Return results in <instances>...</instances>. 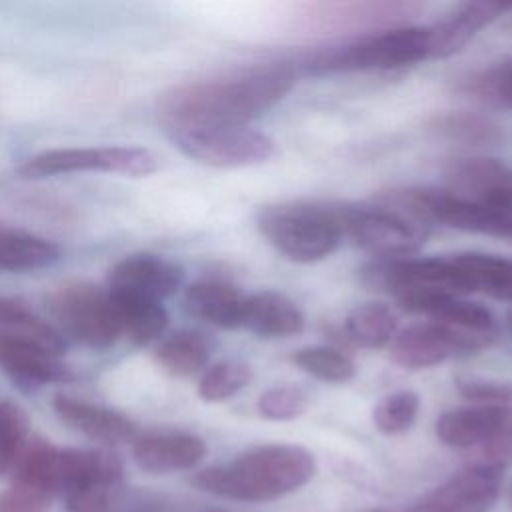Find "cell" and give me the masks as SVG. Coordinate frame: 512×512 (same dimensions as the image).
Instances as JSON below:
<instances>
[{
  "mask_svg": "<svg viewBox=\"0 0 512 512\" xmlns=\"http://www.w3.org/2000/svg\"><path fill=\"white\" fill-rule=\"evenodd\" d=\"M344 236L382 260H394L418 252L428 238V226L382 206H346Z\"/></svg>",
  "mask_w": 512,
  "mask_h": 512,
  "instance_id": "obj_10",
  "label": "cell"
},
{
  "mask_svg": "<svg viewBox=\"0 0 512 512\" xmlns=\"http://www.w3.org/2000/svg\"><path fill=\"white\" fill-rule=\"evenodd\" d=\"M492 332H474L438 320L416 322L398 332L390 344V358L404 370H422L450 358L470 356L494 342Z\"/></svg>",
  "mask_w": 512,
  "mask_h": 512,
  "instance_id": "obj_8",
  "label": "cell"
},
{
  "mask_svg": "<svg viewBox=\"0 0 512 512\" xmlns=\"http://www.w3.org/2000/svg\"><path fill=\"white\" fill-rule=\"evenodd\" d=\"M362 512H390V510H382V508H370V510H362Z\"/></svg>",
  "mask_w": 512,
  "mask_h": 512,
  "instance_id": "obj_39",
  "label": "cell"
},
{
  "mask_svg": "<svg viewBox=\"0 0 512 512\" xmlns=\"http://www.w3.org/2000/svg\"><path fill=\"white\" fill-rule=\"evenodd\" d=\"M468 92L486 104L512 110V60L470 78Z\"/></svg>",
  "mask_w": 512,
  "mask_h": 512,
  "instance_id": "obj_33",
  "label": "cell"
},
{
  "mask_svg": "<svg viewBox=\"0 0 512 512\" xmlns=\"http://www.w3.org/2000/svg\"><path fill=\"white\" fill-rule=\"evenodd\" d=\"M14 480L62 498L68 512H102L124 484V470L118 456L102 448L30 440L14 466Z\"/></svg>",
  "mask_w": 512,
  "mask_h": 512,
  "instance_id": "obj_2",
  "label": "cell"
},
{
  "mask_svg": "<svg viewBox=\"0 0 512 512\" xmlns=\"http://www.w3.org/2000/svg\"><path fill=\"white\" fill-rule=\"evenodd\" d=\"M50 308L64 332L88 348H110L122 336L108 290L94 282L64 284L52 294Z\"/></svg>",
  "mask_w": 512,
  "mask_h": 512,
  "instance_id": "obj_7",
  "label": "cell"
},
{
  "mask_svg": "<svg viewBox=\"0 0 512 512\" xmlns=\"http://www.w3.org/2000/svg\"><path fill=\"white\" fill-rule=\"evenodd\" d=\"M60 258V248L36 234L0 226V270L24 272L52 266Z\"/></svg>",
  "mask_w": 512,
  "mask_h": 512,
  "instance_id": "obj_23",
  "label": "cell"
},
{
  "mask_svg": "<svg viewBox=\"0 0 512 512\" xmlns=\"http://www.w3.org/2000/svg\"><path fill=\"white\" fill-rule=\"evenodd\" d=\"M158 170V158L140 146H72L30 156L18 166V176L40 180L76 172H104L142 178Z\"/></svg>",
  "mask_w": 512,
  "mask_h": 512,
  "instance_id": "obj_6",
  "label": "cell"
},
{
  "mask_svg": "<svg viewBox=\"0 0 512 512\" xmlns=\"http://www.w3.org/2000/svg\"><path fill=\"white\" fill-rule=\"evenodd\" d=\"M258 414L266 420L286 422L300 418L308 410V396L302 388L282 384L272 386L258 398Z\"/></svg>",
  "mask_w": 512,
  "mask_h": 512,
  "instance_id": "obj_32",
  "label": "cell"
},
{
  "mask_svg": "<svg viewBox=\"0 0 512 512\" xmlns=\"http://www.w3.org/2000/svg\"><path fill=\"white\" fill-rule=\"evenodd\" d=\"M348 204L282 202L258 212L262 236L292 262H318L342 242Z\"/></svg>",
  "mask_w": 512,
  "mask_h": 512,
  "instance_id": "obj_4",
  "label": "cell"
},
{
  "mask_svg": "<svg viewBox=\"0 0 512 512\" xmlns=\"http://www.w3.org/2000/svg\"><path fill=\"white\" fill-rule=\"evenodd\" d=\"M0 328L30 334V336H34L38 340H44L46 344H50L58 350L66 348V342L62 338V334L52 324L42 320L26 304H22L14 298H8V296H0Z\"/></svg>",
  "mask_w": 512,
  "mask_h": 512,
  "instance_id": "obj_30",
  "label": "cell"
},
{
  "mask_svg": "<svg viewBox=\"0 0 512 512\" xmlns=\"http://www.w3.org/2000/svg\"><path fill=\"white\" fill-rule=\"evenodd\" d=\"M242 326L260 338H288L304 330V314L288 296L262 290L246 296Z\"/></svg>",
  "mask_w": 512,
  "mask_h": 512,
  "instance_id": "obj_20",
  "label": "cell"
},
{
  "mask_svg": "<svg viewBox=\"0 0 512 512\" xmlns=\"http://www.w3.org/2000/svg\"><path fill=\"white\" fill-rule=\"evenodd\" d=\"M502 476L500 460L472 464L436 486L408 512H488L500 496Z\"/></svg>",
  "mask_w": 512,
  "mask_h": 512,
  "instance_id": "obj_11",
  "label": "cell"
},
{
  "mask_svg": "<svg viewBox=\"0 0 512 512\" xmlns=\"http://www.w3.org/2000/svg\"><path fill=\"white\" fill-rule=\"evenodd\" d=\"M508 450H512V408H508L504 432H502V438H500L498 446L494 448V452H496V454H502V452H508Z\"/></svg>",
  "mask_w": 512,
  "mask_h": 512,
  "instance_id": "obj_37",
  "label": "cell"
},
{
  "mask_svg": "<svg viewBox=\"0 0 512 512\" xmlns=\"http://www.w3.org/2000/svg\"><path fill=\"white\" fill-rule=\"evenodd\" d=\"M52 408L68 428L104 444L134 442V438L140 434L136 422L126 414L82 398L56 394Z\"/></svg>",
  "mask_w": 512,
  "mask_h": 512,
  "instance_id": "obj_17",
  "label": "cell"
},
{
  "mask_svg": "<svg viewBox=\"0 0 512 512\" xmlns=\"http://www.w3.org/2000/svg\"><path fill=\"white\" fill-rule=\"evenodd\" d=\"M418 410L420 396L414 390H398L380 398L372 410V422L382 434H402L416 422Z\"/></svg>",
  "mask_w": 512,
  "mask_h": 512,
  "instance_id": "obj_29",
  "label": "cell"
},
{
  "mask_svg": "<svg viewBox=\"0 0 512 512\" xmlns=\"http://www.w3.org/2000/svg\"><path fill=\"white\" fill-rule=\"evenodd\" d=\"M396 316L382 302L356 306L344 320L346 338L362 348H382L396 336Z\"/></svg>",
  "mask_w": 512,
  "mask_h": 512,
  "instance_id": "obj_25",
  "label": "cell"
},
{
  "mask_svg": "<svg viewBox=\"0 0 512 512\" xmlns=\"http://www.w3.org/2000/svg\"><path fill=\"white\" fill-rule=\"evenodd\" d=\"M294 364L322 382H348L356 376L354 360L330 346H304L292 354Z\"/></svg>",
  "mask_w": 512,
  "mask_h": 512,
  "instance_id": "obj_27",
  "label": "cell"
},
{
  "mask_svg": "<svg viewBox=\"0 0 512 512\" xmlns=\"http://www.w3.org/2000/svg\"><path fill=\"white\" fill-rule=\"evenodd\" d=\"M102 512H180V506L174 498L152 492V490H134L122 484L106 502Z\"/></svg>",
  "mask_w": 512,
  "mask_h": 512,
  "instance_id": "obj_34",
  "label": "cell"
},
{
  "mask_svg": "<svg viewBox=\"0 0 512 512\" xmlns=\"http://www.w3.org/2000/svg\"><path fill=\"white\" fill-rule=\"evenodd\" d=\"M506 242L512 244V224H510V232H508V236H506Z\"/></svg>",
  "mask_w": 512,
  "mask_h": 512,
  "instance_id": "obj_40",
  "label": "cell"
},
{
  "mask_svg": "<svg viewBox=\"0 0 512 512\" xmlns=\"http://www.w3.org/2000/svg\"><path fill=\"white\" fill-rule=\"evenodd\" d=\"M294 82L292 66L260 64L228 76L180 84L158 98V120L166 134L188 128L248 126L282 100Z\"/></svg>",
  "mask_w": 512,
  "mask_h": 512,
  "instance_id": "obj_1",
  "label": "cell"
},
{
  "mask_svg": "<svg viewBox=\"0 0 512 512\" xmlns=\"http://www.w3.org/2000/svg\"><path fill=\"white\" fill-rule=\"evenodd\" d=\"M510 500H512V484H510Z\"/></svg>",
  "mask_w": 512,
  "mask_h": 512,
  "instance_id": "obj_42",
  "label": "cell"
},
{
  "mask_svg": "<svg viewBox=\"0 0 512 512\" xmlns=\"http://www.w3.org/2000/svg\"><path fill=\"white\" fill-rule=\"evenodd\" d=\"M510 6L502 2H462L456 4L430 28V58H448L460 52L478 30L500 18Z\"/></svg>",
  "mask_w": 512,
  "mask_h": 512,
  "instance_id": "obj_18",
  "label": "cell"
},
{
  "mask_svg": "<svg viewBox=\"0 0 512 512\" xmlns=\"http://www.w3.org/2000/svg\"><path fill=\"white\" fill-rule=\"evenodd\" d=\"M508 406H466L444 412L436 420V436L450 448H490L502 438Z\"/></svg>",
  "mask_w": 512,
  "mask_h": 512,
  "instance_id": "obj_16",
  "label": "cell"
},
{
  "mask_svg": "<svg viewBox=\"0 0 512 512\" xmlns=\"http://www.w3.org/2000/svg\"><path fill=\"white\" fill-rule=\"evenodd\" d=\"M244 304L246 296L222 280H198L184 294V306L194 318L226 330L242 326Z\"/></svg>",
  "mask_w": 512,
  "mask_h": 512,
  "instance_id": "obj_19",
  "label": "cell"
},
{
  "mask_svg": "<svg viewBox=\"0 0 512 512\" xmlns=\"http://www.w3.org/2000/svg\"><path fill=\"white\" fill-rule=\"evenodd\" d=\"M108 294L114 304L122 336L138 346H146L164 334L168 326V312L160 300L132 292L108 290Z\"/></svg>",
  "mask_w": 512,
  "mask_h": 512,
  "instance_id": "obj_21",
  "label": "cell"
},
{
  "mask_svg": "<svg viewBox=\"0 0 512 512\" xmlns=\"http://www.w3.org/2000/svg\"><path fill=\"white\" fill-rule=\"evenodd\" d=\"M444 190L472 204L512 208V166L488 156L456 158L444 170Z\"/></svg>",
  "mask_w": 512,
  "mask_h": 512,
  "instance_id": "obj_12",
  "label": "cell"
},
{
  "mask_svg": "<svg viewBox=\"0 0 512 512\" xmlns=\"http://www.w3.org/2000/svg\"><path fill=\"white\" fill-rule=\"evenodd\" d=\"M58 350L30 334L0 328V366L18 382L30 386L62 384L74 378Z\"/></svg>",
  "mask_w": 512,
  "mask_h": 512,
  "instance_id": "obj_13",
  "label": "cell"
},
{
  "mask_svg": "<svg viewBox=\"0 0 512 512\" xmlns=\"http://www.w3.org/2000/svg\"><path fill=\"white\" fill-rule=\"evenodd\" d=\"M452 258L466 294L482 292L512 302V258L486 252H458Z\"/></svg>",
  "mask_w": 512,
  "mask_h": 512,
  "instance_id": "obj_22",
  "label": "cell"
},
{
  "mask_svg": "<svg viewBox=\"0 0 512 512\" xmlns=\"http://www.w3.org/2000/svg\"><path fill=\"white\" fill-rule=\"evenodd\" d=\"M202 512H224V510H218V508H206V510H202Z\"/></svg>",
  "mask_w": 512,
  "mask_h": 512,
  "instance_id": "obj_41",
  "label": "cell"
},
{
  "mask_svg": "<svg viewBox=\"0 0 512 512\" xmlns=\"http://www.w3.org/2000/svg\"><path fill=\"white\" fill-rule=\"evenodd\" d=\"M210 352L212 346L204 334L196 330H178L158 344L154 358L168 374L188 378L206 368Z\"/></svg>",
  "mask_w": 512,
  "mask_h": 512,
  "instance_id": "obj_24",
  "label": "cell"
},
{
  "mask_svg": "<svg viewBox=\"0 0 512 512\" xmlns=\"http://www.w3.org/2000/svg\"><path fill=\"white\" fill-rule=\"evenodd\" d=\"M182 280L184 272L176 262L158 254H130L108 270L106 288L162 302L180 288Z\"/></svg>",
  "mask_w": 512,
  "mask_h": 512,
  "instance_id": "obj_15",
  "label": "cell"
},
{
  "mask_svg": "<svg viewBox=\"0 0 512 512\" xmlns=\"http://www.w3.org/2000/svg\"><path fill=\"white\" fill-rule=\"evenodd\" d=\"M28 442L26 414L16 404L0 400V474L14 470Z\"/></svg>",
  "mask_w": 512,
  "mask_h": 512,
  "instance_id": "obj_31",
  "label": "cell"
},
{
  "mask_svg": "<svg viewBox=\"0 0 512 512\" xmlns=\"http://www.w3.org/2000/svg\"><path fill=\"white\" fill-rule=\"evenodd\" d=\"M188 158L214 168L254 166L270 160L276 152L274 140L248 126L188 128L166 134Z\"/></svg>",
  "mask_w": 512,
  "mask_h": 512,
  "instance_id": "obj_9",
  "label": "cell"
},
{
  "mask_svg": "<svg viewBox=\"0 0 512 512\" xmlns=\"http://www.w3.org/2000/svg\"><path fill=\"white\" fill-rule=\"evenodd\" d=\"M432 130L462 146H496L504 140V130L488 116L474 112H448L432 122Z\"/></svg>",
  "mask_w": 512,
  "mask_h": 512,
  "instance_id": "obj_26",
  "label": "cell"
},
{
  "mask_svg": "<svg viewBox=\"0 0 512 512\" xmlns=\"http://www.w3.org/2000/svg\"><path fill=\"white\" fill-rule=\"evenodd\" d=\"M52 496L14 480L10 488L0 492V512H46Z\"/></svg>",
  "mask_w": 512,
  "mask_h": 512,
  "instance_id": "obj_36",
  "label": "cell"
},
{
  "mask_svg": "<svg viewBox=\"0 0 512 512\" xmlns=\"http://www.w3.org/2000/svg\"><path fill=\"white\" fill-rule=\"evenodd\" d=\"M456 388L474 406H508L512 402V382L458 376Z\"/></svg>",
  "mask_w": 512,
  "mask_h": 512,
  "instance_id": "obj_35",
  "label": "cell"
},
{
  "mask_svg": "<svg viewBox=\"0 0 512 512\" xmlns=\"http://www.w3.org/2000/svg\"><path fill=\"white\" fill-rule=\"evenodd\" d=\"M132 456L144 472L172 474L198 466L206 456V444L192 432L150 430L134 438Z\"/></svg>",
  "mask_w": 512,
  "mask_h": 512,
  "instance_id": "obj_14",
  "label": "cell"
},
{
  "mask_svg": "<svg viewBox=\"0 0 512 512\" xmlns=\"http://www.w3.org/2000/svg\"><path fill=\"white\" fill-rule=\"evenodd\" d=\"M506 324H508V332H510V336H512V310L508 312V320H506Z\"/></svg>",
  "mask_w": 512,
  "mask_h": 512,
  "instance_id": "obj_38",
  "label": "cell"
},
{
  "mask_svg": "<svg viewBox=\"0 0 512 512\" xmlns=\"http://www.w3.org/2000/svg\"><path fill=\"white\" fill-rule=\"evenodd\" d=\"M252 380V370L240 360H222L210 366L198 382V396L206 402H224Z\"/></svg>",
  "mask_w": 512,
  "mask_h": 512,
  "instance_id": "obj_28",
  "label": "cell"
},
{
  "mask_svg": "<svg viewBox=\"0 0 512 512\" xmlns=\"http://www.w3.org/2000/svg\"><path fill=\"white\" fill-rule=\"evenodd\" d=\"M430 60V28L400 26L380 34L364 36L342 48L318 54L310 60V70L318 74L392 70Z\"/></svg>",
  "mask_w": 512,
  "mask_h": 512,
  "instance_id": "obj_5",
  "label": "cell"
},
{
  "mask_svg": "<svg viewBox=\"0 0 512 512\" xmlns=\"http://www.w3.org/2000/svg\"><path fill=\"white\" fill-rule=\"evenodd\" d=\"M316 472L314 456L296 444H266L234 460L204 468L192 484L236 502H270L302 488Z\"/></svg>",
  "mask_w": 512,
  "mask_h": 512,
  "instance_id": "obj_3",
  "label": "cell"
}]
</instances>
